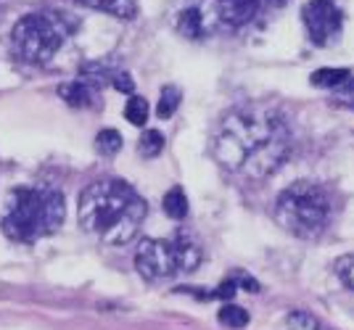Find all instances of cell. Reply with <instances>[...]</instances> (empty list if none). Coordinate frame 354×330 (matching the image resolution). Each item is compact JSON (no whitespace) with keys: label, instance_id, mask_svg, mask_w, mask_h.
<instances>
[{"label":"cell","instance_id":"6da1fadb","mask_svg":"<svg viewBox=\"0 0 354 330\" xmlns=\"http://www.w3.org/2000/svg\"><path fill=\"white\" fill-rule=\"evenodd\" d=\"M212 154L228 172L252 180L270 177L291 154V132L278 108L262 104L238 106L219 119Z\"/></svg>","mask_w":354,"mask_h":330},{"label":"cell","instance_id":"7a4b0ae2","mask_svg":"<svg viewBox=\"0 0 354 330\" xmlns=\"http://www.w3.org/2000/svg\"><path fill=\"white\" fill-rule=\"evenodd\" d=\"M146 220V201L122 180H98L80 198V225L101 244L122 246L135 238Z\"/></svg>","mask_w":354,"mask_h":330},{"label":"cell","instance_id":"3957f363","mask_svg":"<svg viewBox=\"0 0 354 330\" xmlns=\"http://www.w3.org/2000/svg\"><path fill=\"white\" fill-rule=\"evenodd\" d=\"M67 214V201L56 188H16L5 198L3 230L11 241L34 244L53 235Z\"/></svg>","mask_w":354,"mask_h":330},{"label":"cell","instance_id":"277c9868","mask_svg":"<svg viewBox=\"0 0 354 330\" xmlns=\"http://www.w3.org/2000/svg\"><path fill=\"white\" fill-rule=\"evenodd\" d=\"M275 220L294 238L315 241L331 227L333 198L318 182H294L275 201Z\"/></svg>","mask_w":354,"mask_h":330},{"label":"cell","instance_id":"5b68a950","mask_svg":"<svg viewBox=\"0 0 354 330\" xmlns=\"http://www.w3.org/2000/svg\"><path fill=\"white\" fill-rule=\"evenodd\" d=\"M77 30V19L64 11H34L24 14L14 24L11 45L21 61L45 64L67 43V37Z\"/></svg>","mask_w":354,"mask_h":330},{"label":"cell","instance_id":"8992f818","mask_svg":"<svg viewBox=\"0 0 354 330\" xmlns=\"http://www.w3.org/2000/svg\"><path fill=\"white\" fill-rule=\"evenodd\" d=\"M201 246L186 230L164 241H140L135 251V267L146 280H167L190 272L201 264Z\"/></svg>","mask_w":354,"mask_h":330},{"label":"cell","instance_id":"52a82bcc","mask_svg":"<svg viewBox=\"0 0 354 330\" xmlns=\"http://www.w3.org/2000/svg\"><path fill=\"white\" fill-rule=\"evenodd\" d=\"M175 30L188 40H203L219 32L217 0H186L172 19Z\"/></svg>","mask_w":354,"mask_h":330},{"label":"cell","instance_id":"ba28073f","mask_svg":"<svg viewBox=\"0 0 354 330\" xmlns=\"http://www.w3.org/2000/svg\"><path fill=\"white\" fill-rule=\"evenodd\" d=\"M304 27L315 45H331L344 30V11L333 0H309L302 8Z\"/></svg>","mask_w":354,"mask_h":330},{"label":"cell","instance_id":"9c48e42d","mask_svg":"<svg viewBox=\"0 0 354 330\" xmlns=\"http://www.w3.org/2000/svg\"><path fill=\"white\" fill-rule=\"evenodd\" d=\"M286 3L288 0H217L219 30H246Z\"/></svg>","mask_w":354,"mask_h":330},{"label":"cell","instance_id":"30bf717a","mask_svg":"<svg viewBox=\"0 0 354 330\" xmlns=\"http://www.w3.org/2000/svg\"><path fill=\"white\" fill-rule=\"evenodd\" d=\"M82 77L96 82V85H106L117 87L119 93H133L135 90V80L127 74L124 69H114V67H106V64H85L82 67Z\"/></svg>","mask_w":354,"mask_h":330},{"label":"cell","instance_id":"8fae6325","mask_svg":"<svg viewBox=\"0 0 354 330\" xmlns=\"http://www.w3.org/2000/svg\"><path fill=\"white\" fill-rule=\"evenodd\" d=\"M58 95L67 101L69 106L74 108H90V106H98L101 104V95H98V85L90 82V80H74V82H64L58 87Z\"/></svg>","mask_w":354,"mask_h":330},{"label":"cell","instance_id":"7c38bea8","mask_svg":"<svg viewBox=\"0 0 354 330\" xmlns=\"http://www.w3.org/2000/svg\"><path fill=\"white\" fill-rule=\"evenodd\" d=\"M77 3L103 11V14H111L117 19H135L137 14V0H77Z\"/></svg>","mask_w":354,"mask_h":330},{"label":"cell","instance_id":"4fadbf2b","mask_svg":"<svg viewBox=\"0 0 354 330\" xmlns=\"http://www.w3.org/2000/svg\"><path fill=\"white\" fill-rule=\"evenodd\" d=\"M352 77V71L349 69H318L312 77H309V82L315 87H341L346 80Z\"/></svg>","mask_w":354,"mask_h":330},{"label":"cell","instance_id":"5bb4252c","mask_svg":"<svg viewBox=\"0 0 354 330\" xmlns=\"http://www.w3.org/2000/svg\"><path fill=\"white\" fill-rule=\"evenodd\" d=\"M162 207H164L167 217H172V220H186V214H188V198H186V193H183V188H172V191H169L167 196H164Z\"/></svg>","mask_w":354,"mask_h":330},{"label":"cell","instance_id":"9a60e30c","mask_svg":"<svg viewBox=\"0 0 354 330\" xmlns=\"http://www.w3.org/2000/svg\"><path fill=\"white\" fill-rule=\"evenodd\" d=\"M137 151L143 158H156L164 151V135L159 130H146L140 143H137Z\"/></svg>","mask_w":354,"mask_h":330},{"label":"cell","instance_id":"2e32d148","mask_svg":"<svg viewBox=\"0 0 354 330\" xmlns=\"http://www.w3.org/2000/svg\"><path fill=\"white\" fill-rule=\"evenodd\" d=\"M119 148H122V135L117 130H101L96 135V151L101 156H117Z\"/></svg>","mask_w":354,"mask_h":330},{"label":"cell","instance_id":"e0dca14e","mask_svg":"<svg viewBox=\"0 0 354 330\" xmlns=\"http://www.w3.org/2000/svg\"><path fill=\"white\" fill-rule=\"evenodd\" d=\"M177 106H180V90H177L175 85H167L164 90H162L159 104H156V117L169 119V117L177 111Z\"/></svg>","mask_w":354,"mask_h":330},{"label":"cell","instance_id":"ac0fdd59","mask_svg":"<svg viewBox=\"0 0 354 330\" xmlns=\"http://www.w3.org/2000/svg\"><path fill=\"white\" fill-rule=\"evenodd\" d=\"M124 119L130 124H137V127H143V124L148 122V101L146 98H130L127 106H124Z\"/></svg>","mask_w":354,"mask_h":330},{"label":"cell","instance_id":"d6986e66","mask_svg":"<svg viewBox=\"0 0 354 330\" xmlns=\"http://www.w3.org/2000/svg\"><path fill=\"white\" fill-rule=\"evenodd\" d=\"M219 322L225 325V328H246L249 325V312L246 309H241V307H233V304H228V307H222L219 309Z\"/></svg>","mask_w":354,"mask_h":330},{"label":"cell","instance_id":"ffe728a7","mask_svg":"<svg viewBox=\"0 0 354 330\" xmlns=\"http://www.w3.org/2000/svg\"><path fill=\"white\" fill-rule=\"evenodd\" d=\"M336 275L346 288H352L354 291V254L341 257V259L336 261Z\"/></svg>","mask_w":354,"mask_h":330},{"label":"cell","instance_id":"44dd1931","mask_svg":"<svg viewBox=\"0 0 354 330\" xmlns=\"http://www.w3.org/2000/svg\"><path fill=\"white\" fill-rule=\"evenodd\" d=\"M288 325H291V328H296V330H320V322L307 312H291Z\"/></svg>","mask_w":354,"mask_h":330},{"label":"cell","instance_id":"7402d4cb","mask_svg":"<svg viewBox=\"0 0 354 330\" xmlns=\"http://www.w3.org/2000/svg\"><path fill=\"white\" fill-rule=\"evenodd\" d=\"M336 101L354 111V74L341 87H336Z\"/></svg>","mask_w":354,"mask_h":330}]
</instances>
